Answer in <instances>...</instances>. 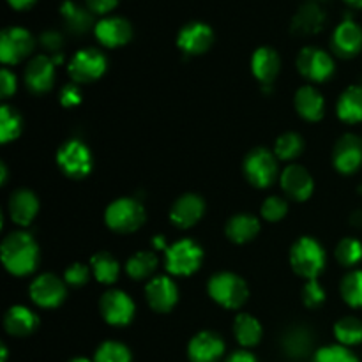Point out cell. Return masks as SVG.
<instances>
[{"label": "cell", "instance_id": "cell-1", "mask_svg": "<svg viewBox=\"0 0 362 362\" xmlns=\"http://www.w3.org/2000/svg\"><path fill=\"white\" fill-rule=\"evenodd\" d=\"M2 264L11 274L27 276L39 264V246L30 233L13 232L2 243Z\"/></svg>", "mask_w": 362, "mask_h": 362}, {"label": "cell", "instance_id": "cell-2", "mask_svg": "<svg viewBox=\"0 0 362 362\" xmlns=\"http://www.w3.org/2000/svg\"><path fill=\"white\" fill-rule=\"evenodd\" d=\"M325 251L317 239L300 237L290 251V264L299 276L310 279H317L318 274L325 267Z\"/></svg>", "mask_w": 362, "mask_h": 362}, {"label": "cell", "instance_id": "cell-3", "mask_svg": "<svg viewBox=\"0 0 362 362\" xmlns=\"http://www.w3.org/2000/svg\"><path fill=\"white\" fill-rule=\"evenodd\" d=\"M105 221L113 232H136L145 223V209L134 198H119L108 205L105 212Z\"/></svg>", "mask_w": 362, "mask_h": 362}, {"label": "cell", "instance_id": "cell-4", "mask_svg": "<svg viewBox=\"0 0 362 362\" xmlns=\"http://www.w3.org/2000/svg\"><path fill=\"white\" fill-rule=\"evenodd\" d=\"M209 296L226 310H237L247 299V285L233 272H219L209 281Z\"/></svg>", "mask_w": 362, "mask_h": 362}, {"label": "cell", "instance_id": "cell-5", "mask_svg": "<svg viewBox=\"0 0 362 362\" xmlns=\"http://www.w3.org/2000/svg\"><path fill=\"white\" fill-rule=\"evenodd\" d=\"M204 251L194 240L182 239L165 251L166 269L173 276H191L200 269Z\"/></svg>", "mask_w": 362, "mask_h": 362}, {"label": "cell", "instance_id": "cell-6", "mask_svg": "<svg viewBox=\"0 0 362 362\" xmlns=\"http://www.w3.org/2000/svg\"><path fill=\"white\" fill-rule=\"evenodd\" d=\"M108 67L105 53L95 48H83L69 62V76L74 83H90L101 78Z\"/></svg>", "mask_w": 362, "mask_h": 362}, {"label": "cell", "instance_id": "cell-7", "mask_svg": "<svg viewBox=\"0 0 362 362\" xmlns=\"http://www.w3.org/2000/svg\"><path fill=\"white\" fill-rule=\"evenodd\" d=\"M60 170L71 179H83L92 170V154L80 140H69L57 152Z\"/></svg>", "mask_w": 362, "mask_h": 362}, {"label": "cell", "instance_id": "cell-8", "mask_svg": "<svg viewBox=\"0 0 362 362\" xmlns=\"http://www.w3.org/2000/svg\"><path fill=\"white\" fill-rule=\"evenodd\" d=\"M35 41L23 27H7L0 34V60L6 66L21 62L34 49Z\"/></svg>", "mask_w": 362, "mask_h": 362}, {"label": "cell", "instance_id": "cell-9", "mask_svg": "<svg viewBox=\"0 0 362 362\" xmlns=\"http://www.w3.org/2000/svg\"><path fill=\"white\" fill-rule=\"evenodd\" d=\"M244 175L255 187H269L278 177V161L267 148H255L244 159Z\"/></svg>", "mask_w": 362, "mask_h": 362}, {"label": "cell", "instance_id": "cell-10", "mask_svg": "<svg viewBox=\"0 0 362 362\" xmlns=\"http://www.w3.org/2000/svg\"><path fill=\"white\" fill-rule=\"evenodd\" d=\"M297 69L310 81L320 83V81L329 80L332 76L334 60L324 49L317 48V46H306L297 55Z\"/></svg>", "mask_w": 362, "mask_h": 362}, {"label": "cell", "instance_id": "cell-11", "mask_svg": "<svg viewBox=\"0 0 362 362\" xmlns=\"http://www.w3.org/2000/svg\"><path fill=\"white\" fill-rule=\"evenodd\" d=\"M134 303L126 292L122 290H110L101 297L99 303V311H101L103 318L106 324L113 325V327H124V325L131 324L134 317Z\"/></svg>", "mask_w": 362, "mask_h": 362}, {"label": "cell", "instance_id": "cell-12", "mask_svg": "<svg viewBox=\"0 0 362 362\" xmlns=\"http://www.w3.org/2000/svg\"><path fill=\"white\" fill-rule=\"evenodd\" d=\"M214 42V32L204 21H191L184 25L177 35V46L186 55H202Z\"/></svg>", "mask_w": 362, "mask_h": 362}, {"label": "cell", "instance_id": "cell-13", "mask_svg": "<svg viewBox=\"0 0 362 362\" xmlns=\"http://www.w3.org/2000/svg\"><path fill=\"white\" fill-rule=\"evenodd\" d=\"M94 35L106 48H119L133 37V27L122 16H105L95 23Z\"/></svg>", "mask_w": 362, "mask_h": 362}, {"label": "cell", "instance_id": "cell-14", "mask_svg": "<svg viewBox=\"0 0 362 362\" xmlns=\"http://www.w3.org/2000/svg\"><path fill=\"white\" fill-rule=\"evenodd\" d=\"M30 299L37 304L39 308L52 310L62 304L66 299V285L53 274H42L35 278L30 285Z\"/></svg>", "mask_w": 362, "mask_h": 362}, {"label": "cell", "instance_id": "cell-15", "mask_svg": "<svg viewBox=\"0 0 362 362\" xmlns=\"http://www.w3.org/2000/svg\"><path fill=\"white\" fill-rule=\"evenodd\" d=\"M332 163L339 173H356L362 166V140L356 134H345L339 138L332 152Z\"/></svg>", "mask_w": 362, "mask_h": 362}, {"label": "cell", "instance_id": "cell-16", "mask_svg": "<svg viewBox=\"0 0 362 362\" xmlns=\"http://www.w3.org/2000/svg\"><path fill=\"white\" fill-rule=\"evenodd\" d=\"M55 81V62L48 55H35L25 69V83L34 94H45Z\"/></svg>", "mask_w": 362, "mask_h": 362}, {"label": "cell", "instance_id": "cell-17", "mask_svg": "<svg viewBox=\"0 0 362 362\" xmlns=\"http://www.w3.org/2000/svg\"><path fill=\"white\" fill-rule=\"evenodd\" d=\"M145 297H147L148 306L158 313H166L173 310V306L179 300V288L175 283L166 276L152 278L145 286Z\"/></svg>", "mask_w": 362, "mask_h": 362}, {"label": "cell", "instance_id": "cell-18", "mask_svg": "<svg viewBox=\"0 0 362 362\" xmlns=\"http://www.w3.org/2000/svg\"><path fill=\"white\" fill-rule=\"evenodd\" d=\"M225 354V341L219 334L211 331L198 332L187 346L191 362H218Z\"/></svg>", "mask_w": 362, "mask_h": 362}, {"label": "cell", "instance_id": "cell-19", "mask_svg": "<svg viewBox=\"0 0 362 362\" xmlns=\"http://www.w3.org/2000/svg\"><path fill=\"white\" fill-rule=\"evenodd\" d=\"M279 180H281V187L286 193V197L293 198V200L304 202L313 194V177L303 166L292 165L288 168H285V172L281 173Z\"/></svg>", "mask_w": 362, "mask_h": 362}, {"label": "cell", "instance_id": "cell-20", "mask_svg": "<svg viewBox=\"0 0 362 362\" xmlns=\"http://www.w3.org/2000/svg\"><path fill=\"white\" fill-rule=\"evenodd\" d=\"M332 48L343 59L356 57L362 49V28L354 20L346 18L334 28Z\"/></svg>", "mask_w": 362, "mask_h": 362}, {"label": "cell", "instance_id": "cell-21", "mask_svg": "<svg viewBox=\"0 0 362 362\" xmlns=\"http://www.w3.org/2000/svg\"><path fill=\"white\" fill-rule=\"evenodd\" d=\"M205 212V204L198 194H182L170 211V219L177 228H191L202 219Z\"/></svg>", "mask_w": 362, "mask_h": 362}, {"label": "cell", "instance_id": "cell-22", "mask_svg": "<svg viewBox=\"0 0 362 362\" xmlns=\"http://www.w3.org/2000/svg\"><path fill=\"white\" fill-rule=\"evenodd\" d=\"M39 211V200L32 191L18 189L9 198V218L20 226H28Z\"/></svg>", "mask_w": 362, "mask_h": 362}, {"label": "cell", "instance_id": "cell-23", "mask_svg": "<svg viewBox=\"0 0 362 362\" xmlns=\"http://www.w3.org/2000/svg\"><path fill=\"white\" fill-rule=\"evenodd\" d=\"M325 13L317 2H308L299 7L292 20V30L299 35H313L324 28Z\"/></svg>", "mask_w": 362, "mask_h": 362}, {"label": "cell", "instance_id": "cell-24", "mask_svg": "<svg viewBox=\"0 0 362 362\" xmlns=\"http://www.w3.org/2000/svg\"><path fill=\"white\" fill-rule=\"evenodd\" d=\"M279 67H281V59H279L278 52L269 46H262L251 57V71L262 83H272L274 78L278 76Z\"/></svg>", "mask_w": 362, "mask_h": 362}, {"label": "cell", "instance_id": "cell-25", "mask_svg": "<svg viewBox=\"0 0 362 362\" xmlns=\"http://www.w3.org/2000/svg\"><path fill=\"white\" fill-rule=\"evenodd\" d=\"M39 318L32 310L25 306H13L4 317V327L11 336L25 338L37 329Z\"/></svg>", "mask_w": 362, "mask_h": 362}, {"label": "cell", "instance_id": "cell-26", "mask_svg": "<svg viewBox=\"0 0 362 362\" xmlns=\"http://www.w3.org/2000/svg\"><path fill=\"white\" fill-rule=\"evenodd\" d=\"M296 108L303 119L318 122L325 113V103L320 92L311 85H304L296 94Z\"/></svg>", "mask_w": 362, "mask_h": 362}, {"label": "cell", "instance_id": "cell-27", "mask_svg": "<svg viewBox=\"0 0 362 362\" xmlns=\"http://www.w3.org/2000/svg\"><path fill=\"white\" fill-rule=\"evenodd\" d=\"M336 113L345 124L362 122V85H352L339 95Z\"/></svg>", "mask_w": 362, "mask_h": 362}, {"label": "cell", "instance_id": "cell-28", "mask_svg": "<svg viewBox=\"0 0 362 362\" xmlns=\"http://www.w3.org/2000/svg\"><path fill=\"white\" fill-rule=\"evenodd\" d=\"M60 14L64 18V23L74 34H83L88 28H94V18L87 7H81L80 4L73 2V0H66L60 6Z\"/></svg>", "mask_w": 362, "mask_h": 362}, {"label": "cell", "instance_id": "cell-29", "mask_svg": "<svg viewBox=\"0 0 362 362\" xmlns=\"http://www.w3.org/2000/svg\"><path fill=\"white\" fill-rule=\"evenodd\" d=\"M260 232V221L251 214H237L226 225V235L232 243L244 244L253 240Z\"/></svg>", "mask_w": 362, "mask_h": 362}, {"label": "cell", "instance_id": "cell-30", "mask_svg": "<svg viewBox=\"0 0 362 362\" xmlns=\"http://www.w3.org/2000/svg\"><path fill=\"white\" fill-rule=\"evenodd\" d=\"M233 334H235V339L240 345L250 349V346L260 343L264 331H262V325L257 318L251 317V315L240 313L235 318V324H233Z\"/></svg>", "mask_w": 362, "mask_h": 362}, {"label": "cell", "instance_id": "cell-31", "mask_svg": "<svg viewBox=\"0 0 362 362\" xmlns=\"http://www.w3.org/2000/svg\"><path fill=\"white\" fill-rule=\"evenodd\" d=\"M90 269L94 278L98 279L103 285H112V283L117 281L119 278V262L112 257L106 251H101V253H95L90 260Z\"/></svg>", "mask_w": 362, "mask_h": 362}, {"label": "cell", "instance_id": "cell-32", "mask_svg": "<svg viewBox=\"0 0 362 362\" xmlns=\"http://www.w3.org/2000/svg\"><path fill=\"white\" fill-rule=\"evenodd\" d=\"M156 267H158V258L152 251H138L133 257L127 260L126 272L131 279H147L148 276L154 274Z\"/></svg>", "mask_w": 362, "mask_h": 362}, {"label": "cell", "instance_id": "cell-33", "mask_svg": "<svg viewBox=\"0 0 362 362\" xmlns=\"http://www.w3.org/2000/svg\"><path fill=\"white\" fill-rule=\"evenodd\" d=\"M334 336L339 345L354 346L362 343V322L356 317H345L336 322Z\"/></svg>", "mask_w": 362, "mask_h": 362}, {"label": "cell", "instance_id": "cell-34", "mask_svg": "<svg viewBox=\"0 0 362 362\" xmlns=\"http://www.w3.org/2000/svg\"><path fill=\"white\" fill-rule=\"evenodd\" d=\"M21 133V117L11 106L4 105L0 108V141L9 144L16 140Z\"/></svg>", "mask_w": 362, "mask_h": 362}, {"label": "cell", "instance_id": "cell-35", "mask_svg": "<svg viewBox=\"0 0 362 362\" xmlns=\"http://www.w3.org/2000/svg\"><path fill=\"white\" fill-rule=\"evenodd\" d=\"M286 354L292 357H304L308 356V352L313 346V339H311L310 332L304 331V329H293L288 334L285 336V341H283Z\"/></svg>", "mask_w": 362, "mask_h": 362}, {"label": "cell", "instance_id": "cell-36", "mask_svg": "<svg viewBox=\"0 0 362 362\" xmlns=\"http://www.w3.org/2000/svg\"><path fill=\"white\" fill-rule=\"evenodd\" d=\"M304 148L303 138L297 133H285L276 140L274 145V154L278 159L283 161H290V159H296L297 156H300Z\"/></svg>", "mask_w": 362, "mask_h": 362}, {"label": "cell", "instance_id": "cell-37", "mask_svg": "<svg viewBox=\"0 0 362 362\" xmlns=\"http://www.w3.org/2000/svg\"><path fill=\"white\" fill-rule=\"evenodd\" d=\"M341 296L349 306L362 308V271H352L343 278Z\"/></svg>", "mask_w": 362, "mask_h": 362}, {"label": "cell", "instance_id": "cell-38", "mask_svg": "<svg viewBox=\"0 0 362 362\" xmlns=\"http://www.w3.org/2000/svg\"><path fill=\"white\" fill-rule=\"evenodd\" d=\"M94 362H133L129 349L119 341H105L95 350Z\"/></svg>", "mask_w": 362, "mask_h": 362}, {"label": "cell", "instance_id": "cell-39", "mask_svg": "<svg viewBox=\"0 0 362 362\" xmlns=\"http://www.w3.org/2000/svg\"><path fill=\"white\" fill-rule=\"evenodd\" d=\"M336 260L343 267H354L362 260V244L357 239L346 237L336 247Z\"/></svg>", "mask_w": 362, "mask_h": 362}, {"label": "cell", "instance_id": "cell-40", "mask_svg": "<svg viewBox=\"0 0 362 362\" xmlns=\"http://www.w3.org/2000/svg\"><path fill=\"white\" fill-rule=\"evenodd\" d=\"M313 362H359V359L350 352L349 346L329 345L315 354Z\"/></svg>", "mask_w": 362, "mask_h": 362}, {"label": "cell", "instance_id": "cell-41", "mask_svg": "<svg viewBox=\"0 0 362 362\" xmlns=\"http://www.w3.org/2000/svg\"><path fill=\"white\" fill-rule=\"evenodd\" d=\"M286 211H288V205L279 197H269L262 204V216H264V219H267L271 223H276L285 218Z\"/></svg>", "mask_w": 362, "mask_h": 362}, {"label": "cell", "instance_id": "cell-42", "mask_svg": "<svg viewBox=\"0 0 362 362\" xmlns=\"http://www.w3.org/2000/svg\"><path fill=\"white\" fill-rule=\"evenodd\" d=\"M303 300L308 308H318L324 304L325 292L317 279H310L303 290Z\"/></svg>", "mask_w": 362, "mask_h": 362}, {"label": "cell", "instance_id": "cell-43", "mask_svg": "<svg viewBox=\"0 0 362 362\" xmlns=\"http://www.w3.org/2000/svg\"><path fill=\"white\" fill-rule=\"evenodd\" d=\"M90 267L83 264H73L66 269V274H64V279H66L67 285L71 286H81L88 281L90 278Z\"/></svg>", "mask_w": 362, "mask_h": 362}, {"label": "cell", "instance_id": "cell-44", "mask_svg": "<svg viewBox=\"0 0 362 362\" xmlns=\"http://www.w3.org/2000/svg\"><path fill=\"white\" fill-rule=\"evenodd\" d=\"M60 103L66 108H74L81 103V92L76 83H67L66 87L60 90Z\"/></svg>", "mask_w": 362, "mask_h": 362}, {"label": "cell", "instance_id": "cell-45", "mask_svg": "<svg viewBox=\"0 0 362 362\" xmlns=\"http://www.w3.org/2000/svg\"><path fill=\"white\" fill-rule=\"evenodd\" d=\"M117 4L119 0H85V7L92 14H99V16H106L108 13H112Z\"/></svg>", "mask_w": 362, "mask_h": 362}, {"label": "cell", "instance_id": "cell-46", "mask_svg": "<svg viewBox=\"0 0 362 362\" xmlns=\"http://www.w3.org/2000/svg\"><path fill=\"white\" fill-rule=\"evenodd\" d=\"M0 92H2L4 99L11 98L16 92V76L7 67H4L2 73H0Z\"/></svg>", "mask_w": 362, "mask_h": 362}, {"label": "cell", "instance_id": "cell-47", "mask_svg": "<svg viewBox=\"0 0 362 362\" xmlns=\"http://www.w3.org/2000/svg\"><path fill=\"white\" fill-rule=\"evenodd\" d=\"M39 41H41V45L45 46V48L48 49V52H52V53L60 52V48H62V45H64L62 35H60L57 30L42 32L41 37H39Z\"/></svg>", "mask_w": 362, "mask_h": 362}, {"label": "cell", "instance_id": "cell-48", "mask_svg": "<svg viewBox=\"0 0 362 362\" xmlns=\"http://www.w3.org/2000/svg\"><path fill=\"white\" fill-rule=\"evenodd\" d=\"M226 362H258V361L257 357H255L251 352H247V350H239V352H233L232 356L226 359Z\"/></svg>", "mask_w": 362, "mask_h": 362}, {"label": "cell", "instance_id": "cell-49", "mask_svg": "<svg viewBox=\"0 0 362 362\" xmlns=\"http://www.w3.org/2000/svg\"><path fill=\"white\" fill-rule=\"evenodd\" d=\"M7 2H9V6L13 7V9L23 11V9H28V7L34 6L35 0H7Z\"/></svg>", "mask_w": 362, "mask_h": 362}, {"label": "cell", "instance_id": "cell-50", "mask_svg": "<svg viewBox=\"0 0 362 362\" xmlns=\"http://www.w3.org/2000/svg\"><path fill=\"white\" fill-rule=\"evenodd\" d=\"M152 244H154V247H156V251H166L168 250V246H166V240H165V237H154V240H152Z\"/></svg>", "mask_w": 362, "mask_h": 362}, {"label": "cell", "instance_id": "cell-51", "mask_svg": "<svg viewBox=\"0 0 362 362\" xmlns=\"http://www.w3.org/2000/svg\"><path fill=\"white\" fill-rule=\"evenodd\" d=\"M345 2L352 7H362V0H345Z\"/></svg>", "mask_w": 362, "mask_h": 362}, {"label": "cell", "instance_id": "cell-52", "mask_svg": "<svg viewBox=\"0 0 362 362\" xmlns=\"http://www.w3.org/2000/svg\"><path fill=\"white\" fill-rule=\"evenodd\" d=\"M69 362H94V361L87 359V357H74V359H71Z\"/></svg>", "mask_w": 362, "mask_h": 362}, {"label": "cell", "instance_id": "cell-53", "mask_svg": "<svg viewBox=\"0 0 362 362\" xmlns=\"http://www.w3.org/2000/svg\"><path fill=\"white\" fill-rule=\"evenodd\" d=\"M0 170H2V184H6L7 182V168L2 165V168Z\"/></svg>", "mask_w": 362, "mask_h": 362}, {"label": "cell", "instance_id": "cell-54", "mask_svg": "<svg viewBox=\"0 0 362 362\" xmlns=\"http://www.w3.org/2000/svg\"><path fill=\"white\" fill-rule=\"evenodd\" d=\"M7 361V349H6V345H2V362H6Z\"/></svg>", "mask_w": 362, "mask_h": 362}]
</instances>
